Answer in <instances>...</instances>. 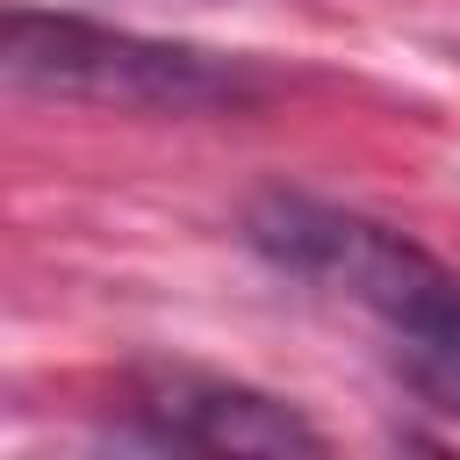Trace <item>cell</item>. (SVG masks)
<instances>
[{
	"label": "cell",
	"instance_id": "3",
	"mask_svg": "<svg viewBox=\"0 0 460 460\" xmlns=\"http://www.w3.org/2000/svg\"><path fill=\"white\" fill-rule=\"evenodd\" d=\"M129 424L151 446H187V453H323V431L244 381L194 374V367H151L129 388Z\"/></svg>",
	"mask_w": 460,
	"mask_h": 460
},
{
	"label": "cell",
	"instance_id": "2",
	"mask_svg": "<svg viewBox=\"0 0 460 460\" xmlns=\"http://www.w3.org/2000/svg\"><path fill=\"white\" fill-rule=\"evenodd\" d=\"M0 65L14 86L50 93V101H93V108H129V115H201V108H244L259 79L237 58L101 29L79 14H29L14 7L0 29Z\"/></svg>",
	"mask_w": 460,
	"mask_h": 460
},
{
	"label": "cell",
	"instance_id": "1",
	"mask_svg": "<svg viewBox=\"0 0 460 460\" xmlns=\"http://www.w3.org/2000/svg\"><path fill=\"white\" fill-rule=\"evenodd\" d=\"M244 237L302 288L359 309L381 323L395 367L424 402L460 417V273L438 266L402 230L309 201V194H266L244 216Z\"/></svg>",
	"mask_w": 460,
	"mask_h": 460
}]
</instances>
